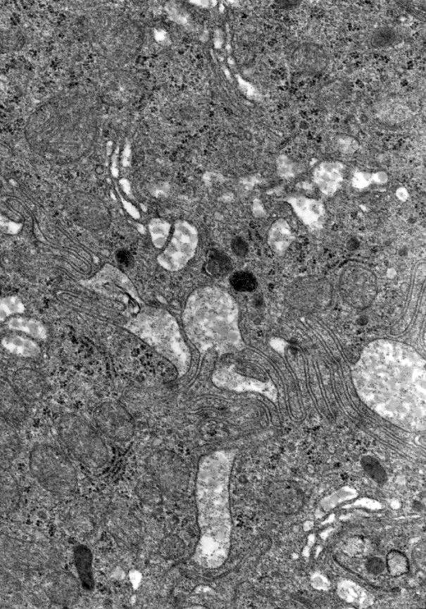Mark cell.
<instances>
[{"label": "cell", "mask_w": 426, "mask_h": 609, "mask_svg": "<svg viewBox=\"0 0 426 609\" xmlns=\"http://www.w3.org/2000/svg\"><path fill=\"white\" fill-rule=\"evenodd\" d=\"M353 378L361 399L380 414L424 416L425 360L404 343L372 342L356 364Z\"/></svg>", "instance_id": "cell-1"}, {"label": "cell", "mask_w": 426, "mask_h": 609, "mask_svg": "<svg viewBox=\"0 0 426 609\" xmlns=\"http://www.w3.org/2000/svg\"><path fill=\"white\" fill-rule=\"evenodd\" d=\"M229 458L216 452L201 461L196 479L200 538L195 558L201 566L215 569L225 561L230 541L228 505Z\"/></svg>", "instance_id": "cell-2"}, {"label": "cell", "mask_w": 426, "mask_h": 609, "mask_svg": "<svg viewBox=\"0 0 426 609\" xmlns=\"http://www.w3.org/2000/svg\"><path fill=\"white\" fill-rule=\"evenodd\" d=\"M29 465L31 474L46 491L59 496H70L76 491L75 467L57 447L48 444L35 446L30 452Z\"/></svg>", "instance_id": "cell-3"}, {"label": "cell", "mask_w": 426, "mask_h": 609, "mask_svg": "<svg viewBox=\"0 0 426 609\" xmlns=\"http://www.w3.org/2000/svg\"><path fill=\"white\" fill-rule=\"evenodd\" d=\"M57 430L63 445L81 463L90 468L103 466L106 458L103 443L84 421L73 415L63 416Z\"/></svg>", "instance_id": "cell-4"}, {"label": "cell", "mask_w": 426, "mask_h": 609, "mask_svg": "<svg viewBox=\"0 0 426 609\" xmlns=\"http://www.w3.org/2000/svg\"><path fill=\"white\" fill-rule=\"evenodd\" d=\"M52 558L51 551L39 544L24 541L0 533L1 569L38 571L51 564Z\"/></svg>", "instance_id": "cell-5"}, {"label": "cell", "mask_w": 426, "mask_h": 609, "mask_svg": "<svg viewBox=\"0 0 426 609\" xmlns=\"http://www.w3.org/2000/svg\"><path fill=\"white\" fill-rule=\"evenodd\" d=\"M270 507L279 515H294L305 504L304 493L292 480H278L269 485L267 492Z\"/></svg>", "instance_id": "cell-6"}, {"label": "cell", "mask_w": 426, "mask_h": 609, "mask_svg": "<svg viewBox=\"0 0 426 609\" xmlns=\"http://www.w3.org/2000/svg\"><path fill=\"white\" fill-rule=\"evenodd\" d=\"M107 525L109 532L123 546H134L139 542L140 524L131 512L123 508L113 509L107 516Z\"/></svg>", "instance_id": "cell-7"}, {"label": "cell", "mask_w": 426, "mask_h": 609, "mask_svg": "<svg viewBox=\"0 0 426 609\" xmlns=\"http://www.w3.org/2000/svg\"><path fill=\"white\" fill-rule=\"evenodd\" d=\"M44 584L46 594L57 605H72L79 598V584L75 577L66 572L49 575Z\"/></svg>", "instance_id": "cell-8"}, {"label": "cell", "mask_w": 426, "mask_h": 609, "mask_svg": "<svg viewBox=\"0 0 426 609\" xmlns=\"http://www.w3.org/2000/svg\"><path fill=\"white\" fill-rule=\"evenodd\" d=\"M27 409L24 398L18 392L13 383L0 377V418L13 425L24 423Z\"/></svg>", "instance_id": "cell-9"}, {"label": "cell", "mask_w": 426, "mask_h": 609, "mask_svg": "<svg viewBox=\"0 0 426 609\" xmlns=\"http://www.w3.org/2000/svg\"><path fill=\"white\" fill-rule=\"evenodd\" d=\"M13 385L25 401L36 402L43 397L46 383L42 375L36 370L22 368L13 376Z\"/></svg>", "instance_id": "cell-10"}, {"label": "cell", "mask_w": 426, "mask_h": 609, "mask_svg": "<svg viewBox=\"0 0 426 609\" xmlns=\"http://www.w3.org/2000/svg\"><path fill=\"white\" fill-rule=\"evenodd\" d=\"M153 471L156 482L165 492L171 494L185 492L189 480L182 467L159 464L154 467Z\"/></svg>", "instance_id": "cell-11"}, {"label": "cell", "mask_w": 426, "mask_h": 609, "mask_svg": "<svg viewBox=\"0 0 426 609\" xmlns=\"http://www.w3.org/2000/svg\"><path fill=\"white\" fill-rule=\"evenodd\" d=\"M346 300L352 305L364 307L370 303L375 295V285L372 278L365 274L353 278H346L343 283Z\"/></svg>", "instance_id": "cell-12"}, {"label": "cell", "mask_w": 426, "mask_h": 609, "mask_svg": "<svg viewBox=\"0 0 426 609\" xmlns=\"http://www.w3.org/2000/svg\"><path fill=\"white\" fill-rule=\"evenodd\" d=\"M21 501L20 485L15 476L0 466V514L15 512Z\"/></svg>", "instance_id": "cell-13"}, {"label": "cell", "mask_w": 426, "mask_h": 609, "mask_svg": "<svg viewBox=\"0 0 426 609\" xmlns=\"http://www.w3.org/2000/svg\"><path fill=\"white\" fill-rule=\"evenodd\" d=\"M343 166L340 162H323L315 169L313 180L320 191L331 195L340 188L343 181Z\"/></svg>", "instance_id": "cell-14"}, {"label": "cell", "mask_w": 426, "mask_h": 609, "mask_svg": "<svg viewBox=\"0 0 426 609\" xmlns=\"http://www.w3.org/2000/svg\"><path fill=\"white\" fill-rule=\"evenodd\" d=\"M20 451V437L15 425L0 418V462L16 459Z\"/></svg>", "instance_id": "cell-15"}, {"label": "cell", "mask_w": 426, "mask_h": 609, "mask_svg": "<svg viewBox=\"0 0 426 609\" xmlns=\"http://www.w3.org/2000/svg\"><path fill=\"white\" fill-rule=\"evenodd\" d=\"M288 203L301 221L306 224L317 222L325 213L324 205L318 200L296 196L288 200Z\"/></svg>", "instance_id": "cell-16"}, {"label": "cell", "mask_w": 426, "mask_h": 609, "mask_svg": "<svg viewBox=\"0 0 426 609\" xmlns=\"http://www.w3.org/2000/svg\"><path fill=\"white\" fill-rule=\"evenodd\" d=\"M1 343L7 351L23 358H35L41 352L35 342L24 337H6L3 338Z\"/></svg>", "instance_id": "cell-17"}, {"label": "cell", "mask_w": 426, "mask_h": 609, "mask_svg": "<svg viewBox=\"0 0 426 609\" xmlns=\"http://www.w3.org/2000/svg\"><path fill=\"white\" fill-rule=\"evenodd\" d=\"M293 240L294 236L287 222L279 219L274 223L269 233V245L272 250L277 254L282 253L290 246Z\"/></svg>", "instance_id": "cell-18"}, {"label": "cell", "mask_w": 426, "mask_h": 609, "mask_svg": "<svg viewBox=\"0 0 426 609\" xmlns=\"http://www.w3.org/2000/svg\"><path fill=\"white\" fill-rule=\"evenodd\" d=\"M8 326L13 331L24 332L38 340H45L47 338V329L35 319L13 318L9 320Z\"/></svg>", "instance_id": "cell-19"}, {"label": "cell", "mask_w": 426, "mask_h": 609, "mask_svg": "<svg viewBox=\"0 0 426 609\" xmlns=\"http://www.w3.org/2000/svg\"><path fill=\"white\" fill-rule=\"evenodd\" d=\"M386 569L389 575L395 577V578L408 574L410 571L409 558L404 553L393 549L387 553Z\"/></svg>", "instance_id": "cell-20"}, {"label": "cell", "mask_w": 426, "mask_h": 609, "mask_svg": "<svg viewBox=\"0 0 426 609\" xmlns=\"http://www.w3.org/2000/svg\"><path fill=\"white\" fill-rule=\"evenodd\" d=\"M231 260L227 255L219 251H213L210 254L208 262V269L214 276H223L230 271Z\"/></svg>", "instance_id": "cell-21"}, {"label": "cell", "mask_w": 426, "mask_h": 609, "mask_svg": "<svg viewBox=\"0 0 426 609\" xmlns=\"http://www.w3.org/2000/svg\"><path fill=\"white\" fill-rule=\"evenodd\" d=\"M25 306L18 296H8L0 299V321H4L9 316L23 314Z\"/></svg>", "instance_id": "cell-22"}, {"label": "cell", "mask_w": 426, "mask_h": 609, "mask_svg": "<svg viewBox=\"0 0 426 609\" xmlns=\"http://www.w3.org/2000/svg\"><path fill=\"white\" fill-rule=\"evenodd\" d=\"M363 466L365 473L369 477L378 484L386 483L387 474L377 460L372 457H365L363 460Z\"/></svg>", "instance_id": "cell-23"}, {"label": "cell", "mask_w": 426, "mask_h": 609, "mask_svg": "<svg viewBox=\"0 0 426 609\" xmlns=\"http://www.w3.org/2000/svg\"><path fill=\"white\" fill-rule=\"evenodd\" d=\"M20 590V583L7 570L0 568V598L12 596Z\"/></svg>", "instance_id": "cell-24"}, {"label": "cell", "mask_w": 426, "mask_h": 609, "mask_svg": "<svg viewBox=\"0 0 426 609\" xmlns=\"http://www.w3.org/2000/svg\"><path fill=\"white\" fill-rule=\"evenodd\" d=\"M231 285L240 292L253 291L258 286L255 277L249 272H237L230 278Z\"/></svg>", "instance_id": "cell-25"}, {"label": "cell", "mask_w": 426, "mask_h": 609, "mask_svg": "<svg viewBox=\"0 0 426 609\" xmlns=\"http://www.w3.org/2000/svg\"><path fill=\"white\" fill-rule=\"evenodd\" d=\"M76 566L79 570L82 584H90L89 553L84 547H79L75 551Z\"/></svg>", "instance_id": "cell-26"}, {"label": "cell", "mask_w": 426, "mask_h": 609, "mask_svg": "<svg viewBox=\"0 0 426 609\" xmlns=\"http://www.w3.org/2000/svg\"><path fill=\"white\" fill-rule=\"evenodd\" d=\"M163 556L175 560L184 552V544L176 537H169L165 539L161 544Z\"/></svg>", "instance_id": "cell-27"}, {"label": "cell", "mask_w": 426, "mask_h": 609, "mask_svg": "<svg viewBox=\"0 0 426 609\" xmlns=\"http://www.w3.org/2000/svg\"><path fill=\"white\" fill-rule=\"evenodd\" d=\"M365 568L370 575H379L386 570V563L381 558L370 557L366 560Z\"/></svg>", "instance_id": "cell-28"}, {"label": "cell", "mask_w": 426, "mask_h": 609, "mask_svg": "<svg viewBox=\"0 0 426 609\" xmlns=\"http://www.w3.org/2000/svg\"><path fill=\"white\" fill-rule=\"evenodd\" d=\"M22 224L11 222L4 215L0 214V231L8 235H17L21 231Z\"/></svg>", "instance_id": "cell-29"}, {"label": "cell", "mask_w": 426, "mask_h": 609, "mask_svg": "<svg viewBox=\"0 0 426 609\" xmlns=\"http://www.w3.org/2000/svg\"><path fill=\"white\" fill-rule=\"evenodd\" d=\"M337 145L339 149L345 153H354L359 148V143L350 136L338 137Z\"/></svg>", "instance_id": "cell-30"}, {"label": "cell", "mask_w": 426, "mask_h": 609, "mask_svg": "<svg viewBox=\"0 0 426 609\" xmlns=\"http://www.w3.org/2000/svg\"><path fill=\"white\" fill-rule=\"evenodd\" d=\"M373 181L374 174L357 172L355 174L353 180H352V184H353L356 188H364V187L372 184V182Z\"/></svg>", "instance_id": "cell-31"}, {"label": "cell", "mask_w": 426, "mask_h": 609, "mask_svg": "<svg viewBox=\"0 0 426 609\" xmlns=\"http://www.w3.org/2000/svg\"><path fill=\"white\" fill-rule=\"evenodd\" d=\"M117 261L123 267H131L134 263V258L130 252L125 250L118 251L116 256Z\"/></svg>", "instance_id": "cell-32"}, {"label": "cell", "mask_w": 426, "mask_h": 609, "mask_svg": "<svg viewBox=\"0 0 426 609\" xmlns=\"http://www.w3.org/2000/svg\"><path fill=\"white\" fill-rule=\"evenodd\" d=\"M232 248L233 252L238 256H244L247 252V245L246 243L241 239V238H236L234 241L232 243Z\"/></svg>", "instance_id": "cell-33"}, {"label": "cell", "mask_w": 426, "mask_h": 609, "mask_svg": "<svg viewBox=\"0 0 426 609\" xmlns=\"http://www.w3.org/2000/svg\"><path fill=\"white\" fill-rule=\"evenodd\" d=\"M278 167H279V173L281 174L282 176H291L292 175V166L288 162V160L285 157H281L278 159Z\"/></svg>", "instance_id": "cell-34"}, {"label": "cell", "mask_w": 426, "mask_h": 609, "mask_svg": "<svg viewBox=\"0 0 426 609\" xmlns=\"http://www.w3.org/2000/svg\"><path fill=\"white\" fill-rule=\"evenodd\" d=\"M238 82H239L241 89H242V91H245V94L249 96L256 95L255 89L253 86L250 85L249 82H246L244 79H242L239 77H238Z\"/></svg>", "instance_id": "cell-35"}, {"label": "cell", "mask_w": 426, "mask_h": 609, "mask_svg": "<svg viewBox=\"0 0 426 609\" xmlns=\"http://www.w3.org/2000/svg\"><path fill=\"white\" fill-rule=\"evenodd\" d=\"M156 39H157L158 42H164L165 40H167V34L163 31L157 32Z\"/></svg>", "instance_id": "cell-36"}]
</instances>
